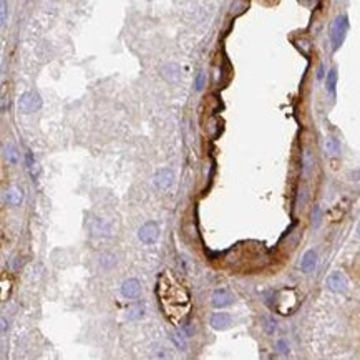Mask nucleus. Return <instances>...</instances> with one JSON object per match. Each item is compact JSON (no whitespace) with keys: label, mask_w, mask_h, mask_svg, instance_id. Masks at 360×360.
<instances>
[{"label":"nucleus","mask_w":360,"mask_h":360,"mask_svg":"<svg viewBox=\"0 0 360 360\" xmlns=\"http://www.w3.org/2000/svg\"><path fill=\"white\" fill-rule=\"evenodd\" d=\"M158 296L165 314L171 322L178 324L189 311V296L170 274H163L158 282Z\"/></svg>","instance_id":"obj_1"},{"label":"nucleus","mask_w":360,"mask_h":360,"mask_svg":"<svg viewBox=\"0 0 360 360\" xmlns=\"http://www.w3.org/2000/svg\"><path fill=\"white\" fill-rule=\"evenodd\" d=\"M347 30H349L347 17L340 15V17L335 18L334 25H332V30H330V42H332L334 50H337L339 46L344 44V39H345V35H347Z\"/></svg>","instance_id":"obj_2"},{"label":"nucleus","mask_w":360,"mask_h":360,"mask_svg":"<svg viewBox=\"0 0 360 360\" xmlns=\"http://www.w3.org/2000/svg\"><path fill=\"white\" fill-rule=\"evenodd\" d=\"M42 108V98L39 93L27 91L18 98V110L22 113H34V111Z\"/></svg>","instance_id":"obj_3"},{"label":"nucleus","mask_w":360,"mask_h":360,"mask_svg":"<svg viewBox=\"0 0 360 360\" xmlns=\"http://www.w3.org/2000/svg\"><path fill=\"white\" fill-rule=\"evenodd\" d=\"M138 237L144 244H154L158 241V237H160V226H158V223L149 221L143 224L138 231Z\"/></svg>","instance_id":"obj_4"},{"label":"nucleus","mask_w":360,"mask_h":360,"mask_svg":"<svg viewBox=\"0 0 360 360\" xmlns=\"http://www.w3.org/2000/svg\"><path fill=\"white\" fill-rule=\"evenodd\" d=\"M327 287L335 294H342L347 291V279L342 272H332L327 277Z\"/></svg>","instance_id":"obj_5"},{"label":"nucleus","mask_w":360,"mask_h":360,"mask_svg":"<svg viewBox=\"0 0 360 360\" xmlns=\"http://www.w3.org/2000/svg\"><path fill=\"white\" fill-rule=\"evenodd\" d=\"M173 183H175V173L171 170L163 168V170L156 171V175H154V184L160 189H168Z\"/></svg>","instance_id":"obj_6"},{"label":"nucleus","mask_w":360,"mask_h":360,"mask_svg":"<svg viewBox=\"0 0 360 360\" xmlns=\"http://www.w3.org/2000/svg\"><path fill=\"white\" fill-rule=\"evenodd\" d=\"M141 292V284H139L138 279H126L123 284H121V296L125 299H135L139 296Z\"/></svg>","instance_id":"obj_7"},{"label":"nucleus","mask_w":360,"mask_h":360,"mask_svg":"<svg viewBox=\"0 0 360 360\" xmlns=\"http://www.w3.org/2000/svg\"><path fill=\"white\" fill-rule=\"evenodd\" d=\"M211 302H213L214 307L223 309V307L231 306V304L234 302V299H232V296L227 291H224V289H218V291H214V294H213Z\"/></svg>","instance_id":"obj_8"},{"label":"nucleus","mask_w":360,"mask_h":360,"mask_svg":"<svg viewBox=\"0 0 360 360\" xmlns=\"http://www.w3.org/2000/svg\"><path fill=\"white\" fill-rule=\"evenodd\" d=\"M211 325H213V329H216V330L227 329V327L231 325V315H229L227 312H216V314H213V317H211Z\"/></svg>","instance_id":"obj_9"},{"label":"nucleus","mask_w":360,"mask_h":360,"mask_svg":"<svg viewBox=\"0 0 360 360\" xmlns=\"http://www.w3.org/2000/svg\"><path fill=\"white\" fill-rule=\"evenodd\" d=\"M315 266H317V252L315 251H307L306 254L302 256V261H301V269H302V272H312V270L315 269Z\"/></svg>","instance_id":"obj_10"},{"label":"nucleus","mask_w":360,"mask_h":360,"mask_svg":"<svg viewBox=\"0 0 360 360\" xmlns=\"http://www.w3.org/2000/svg\"><path fill=\"white\" fill-rule=\"evenodd\" d=\"M163 77L170 82H176L178 78H180V67L175 63L165 65V67H163Z\"/></svg>","instance_id":"obj_11"},{"label":"nucleus","mask_w":360,"mask_h":360,"mask_svg":"<svg viewBox=\"0 0 360 360\" xmlns=\"http://www.w3.org/2000/svg\"><path fill=\"white\" fill-rule=\"evenodd\" d=\"M144 311H146L144 304H136V306L130 307L128 309V319H132V320L141 319V317L144 315Z\"/></svg>","instance_id":"obj_12"},{"label":"nucleus","mask_w":360,"mask_h":360,"mask_svg":"<svg viewBox=\"0 0 360 360\" xmlns=\"http://www.w3.org/2000/svg\"><path fill=\"white\" fill-rule=\"evenodd\" d=\"M324 148H325V153L329 154V156H337V154L340 153V146H339L337 139H334V138L325 139Z\"/></svg>","instance_id":"obj_13"},{"label":"nucleus","mask_w":360,"mask_h":360,"mask_svg":"<svg viewBox=\"0 0 360 360\" xmlns=\"http://www.w3.org/2000/svg\"><path fill=\"white\" fill-rule=\"evenodd\" d=\"M95 223H96V226H91V231H93V234H103V236H110V226L106 224L105 221H101V219H95Z\"/></svg>","instance_id":"obj_14"},{"label":"nucleus","mask_w":360,"mask_h":360,"mask_svg":"<svg viewBox=\"0 0 360 360\" xmlns=\"http://www.w3.org/2000/svg\"><path fill=\"white\" fill-rule=\"evenodd\" d=\"M22 199H23L22 191H18L17 188H13V189H10V191H7V203H8V204L18 206V204L22 203Z\"/></svg>","instance_id":"obj_15"},{"label":"nucleus","mask_w":360,"mask_h":360,"mask_svg":"<svg viewBox=\"0 0 360 360\" xmlns=\"http://www.w3.org/2000/svg\"><path fill=\"white\" fill-rule=\"evenodd\" d=\"M302 165H304V173H306V175H309V173L312 171V168H314V156H312L309 149H306L302 154Z\"/></svg>","instance_id":"obj_16"},{"label":"nucleus","mask_w":360,"mask_h":360,"mask_svg":"<svg viewBox=\"0 0 360 360\" xmlns=\"http://www.w3.org/2000/svg\"><path fill=\"white\" fill-rule=\"evenodd\" d=\"M335 87H337V70L332 68L329 75H327V90H329L332 95H335Z\"/></svg>","instance_id":"obj_17"},{"label":"nucleus","mask_w":360,"mask_h":360,"mask_svg":"<svg viewBox=\"0 0 360 360\" xmlns=\"http://www.w3.org/2000/svg\"><path fill=\"white\" fill-rule=\"evenodd\" d=\"M7 160L10 165H17L18 163V151L15 146H12V144H8L7 146Z\"/></svg>","instance_id":"obj_18"},{"label":"nucleus","mask_w":360,"mask_h":360,"mask_svg":"<svg viewBox=\"0 0 360 360\" xmlns=\"http://www.w3.org/2000/svg\"><path fill=\"white\" fill-rule=\"evenodd\" d=\"M100 263H101V266H105L106 269H110L111 266H115V259H113V256H110V254H103L100 257Z\"/></svg>","instance_id":"obj_19"},{"label":"nucleus","mask_w":360,"mask_h":360,"mask_svg":"<svg viewBox=\"0 0 360 360\" xmlns=\"http://www.w3.org/2000/svg\"><path fill=\"white\" fill-rule=\"evenodd\" d=\"M0 13H2L0 20H2V27H3L7 23V0H2V2H0Z\"/></svg>","instance_id":"obj_20"},{"label":"nucleus","mask_w":360,"mask_h":360,"mask_svg":"<svg viewBox=\"0 0 360 360\" xmlns=\"http://www.w3.org/2000/svg\"><path fill=\"white\" fill-rule=\"evenodd\" d=\"M204 80H206V77H204V73H199L198 75V78H196V83H194V88L198 91L203 90V87H204Z\"/></svg>","instance_id":"obj_21"},{"label":"nucleus","mask_w":360,"mask_h":360,"mask_svg":"<svg viewBox=\"0 0 360 360\" xmlns=\"http://www.w3.org/2000/svg\"><path fill=\"white\" fill-rule=\"evenodd\" d=\"M312 223H314V226H319V223H320V208L319 206H315L314 208V213H312Z\"/></svg>","instance_id":"obj_22"},{"label":"nucleus","mask_w":360,"mask_h":360,"mask_svg":"<svg viewBox=\"0 0 360 360\" xmlns=\"http://www.w3.org/2000/svg\"><path fill=\"white\" fill-rule=\"evenodd\" d=\"M266 322H268V325H266V330H268L269 334H272V332L275 330V322L270 320V319H266Z\"/></svg>","instance_id":"obj_23"},{"label":"nucleus","mask_w":360,"mask_h":360,"mask_svg":"<svg viewBox=\"0 0 360 360\" xmlns=\"http://www.w3.org/2000/svg\"><path fill=\"white\" fill-rule=\"evenodd\" d=\"M277 347H279L280 350H282L284 354H287V347H286V344H284L282 340H279V342H277Z\"/></svg>","instance_id":"obj_24"},{"label":"nucleus","mask_w":360,"mask_h":360,"mask_svg":"<svg viewBox=\"0 0 360 360\" xmlns=\"http://www.w3.org/2000/svg\"><path fill=\"white\" fill-rule=\"evenodd\" d=\"M357 236L360 237V224H359V226H357Z\"/></svg>","instance_id":"obj_25"}]
</instances>
